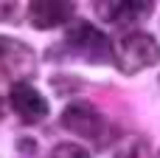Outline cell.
<instances>
[{
  "instance_id": "cell-1",
  "label": "cell",
  "mask_w": 160,
  "mask_h": 158,
  "mask_svg": "<svg viewBox=\"0 0 160 158\" xmlns=\"http://www.w3.org/2000/svg\"><path fill=\"white\" fill-rule=\"evenodd\" d=\"M158 59H160V45H158V40H155L152 34H146V31H132V34H127V37L118 42L115 57H112L115 68H118L121 74H127V76L152 68Z\"/></svg>"
},
{
  "instance_id": "cell-2",
  "label": "cell",
  "mask_w": 160,
  "mask_h": 158,
  "mask_svg": "<svg viewBox=\"0 0 160 158\" xmlns=\"http://www.w3.org/2000/svg\"><path fill=\"white\" fill-rule=\"evenodd\" d=\"M65 40H68L70 51L79 54V57L87 59V62H98V65H101V62H110L112 54H115V48L110 45V40H107L96 25H90V23H84V20L73 23V25L68 28Z\"/></svg>"
},
{
  "instance_id": "cell-3",
  "label": "cell",
  "mask_w": 160,
  "mask_h": 158,
  "mask_svg": "<svg viewBox=\"0 0 160 158\" xmlns=\"http://www.w3.org/2000/svg\"><path fill=\"white\" fill-rule=\"evenodd\" d=\"M34 71H37L34 51L25 42L0 34V79L22 85L28 76H34Z\"/></svg>"
},
{
  "instance_id": "cell-4",
  "label": "cell",
  "mask_w": 160,
  "mask_h": 158,
  "mask_svg": "<svg viewBox=\"0 0 160 158\" xmlns=\"http://www.w3.org/2000/svg\"><path fill=\"white\" fill-rule=\"evenodd\" d=\"M62 127L70 130V133H76V136H82V139L101 141V136H104V130H107V122H104V116H101L93 105H87V102H73V105H68L65 113H62Z\"/></svg>"
},
{
  "instance_id": "cell-5",
  "label": "cell",
  "mask_w": 160,
  "mask_h": 158,
  "mask_svg": "<svg viewBox=\"0 0 160 158\" xmlns=\"http://www.w3.org/2000/svg\"><path fill=\"white\" fill-rule=\"evenodd\" d=\"M8 99H11L14 113H17L25 124H37V122H42V119L48 116V102H45V96H42L37 88H31L28 82L11 85Z\"/></svg>"
},
{
  "instance_id": "cell-6",
  "label": "cell",
  "mask_w": 160,
  "mask_h": 158,
  "mask_svg": "<svg viewBox=\"0 0 160 158\" xmlns=\"http://www.w3.org/2000/svg\"><path fill=\"white\" fill-rule=\"evenodd\" d=\"M73 3L68 0H34L28 6V20L34 28H56L62 23H68L73 17Z\"/></svg>"
},
{
  "instance_id": "cell-7",
  "label": "cell",
  "mask_w": 160,
  "mask_h": 158,
  "mask_svg": "<svg viewBox=\"0 0 160 158\" xmlns=\"http://www.w3.org/2000/svg\"><path fill=\"white\" fill-rule=\"evenodd\" d=\"M98 14L112 23V25H129V23H138L143 17H149L152 11V3H141V0H112V3H96Z\"/></svg>"
},
{
  "instance_id": "cell-8",
  "label": "cell",
  "mask_w": 160,
  "mask_h": 158,
  "mask_svg": "<svg viewBox=\"0 0 160 158\" xmlns=\"http://www.w3.org/2000/svg\"><path fill=\"white\" fill-rule=\"evenodd\" d=\"M51 158H90L79 144H59L53 153H51Z\"/></svg>"
},
{
  "instance_id": "cell-9",
  "label": "cell",
  "mask_w": 160,
  "mask_h": 158,
  "mask_svg": "<svg viewBox=\"0 0 160 158\" xmlns=\"http://www.w3.org/2000/svg\"><path fill=\"white\" fill-rule=\"evenodd\" d=\"M0 119H3V99H0Z\"/></svg>"
}]
</instances>
